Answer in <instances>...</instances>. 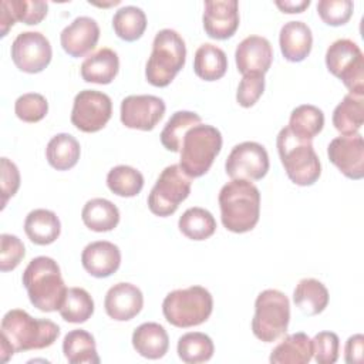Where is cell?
<instances>
[{
	"mask_svg": "<svg viewBox=\"0 0 364 364\" xmlns=\"http://www.w3.org/2000/svg\"><path fill=\"white\" fill-rule=\"evenodd\" d=\"M21 282L27 290L30 303L40 311L60 310L67 294L60 266L48 256H37L30 260L23 272Z\"/></svg>",
	"mask_w": 364,
	"mask_h": 364,
	"instance_id": "2",
	"label": "cell"
},
{
	"mask_svg": "<svg viewBox=\"0 0 364 364\" xmlns=\"http://www.w3.org/2000/svg\"><path fill=\"white\" fill-rule=\"evenodd\" d=\"M279 44L283 57L291 63L303 61L311 51L313 34L303 21H287L282 26Z\"/></svg>",
	"mask_w": 364,
	"mask_h": 364,
	"instance_id": "22",
	"label": "cell"
},
{
	"mask_svg": "<svg viewBox=\"0 0 364 364\" xmlns=\"http://www.w3.org/2000/svg\"><path fill=\"white\" fill-rule=\"evenodd\" d=\"M364 353V336L354 334L348 337L344 347V360L348 364H361Z\"/></svg>",
	"mask_w": 364,
	"mask_h": 364,
	"instance_id": "46",
	"label": "cell"
},
{
	"mask_svg": "<svg viewBox=\"0 0 364 364\" xmlns=\"http://www.w3.org/2000/svg\"><path fill=\"white\" fill-rule=\"evenodd\" d=\"M63 353L70 364H100L95 338L91 333L77 328L65 334Z\"/></svg>",
	"mask_w": 364,
	"mask_h": 364,
	"instance_id": "29",
	"label": "cell"
},
{
	"mask_svg": "<svg viewBox=\"0 0 364 364\" xmlns=\"http://www.w3.org/2000/svg\"><path fill=\"white\" fill-rule=\"evenodd\" d=\"M0 182H1V209L6 208L7 200L13 198L20 188V172L17 165L9 158L0 159Z\"/></svg>",
	"mask_w": 364,
	"mask_h": 364,
	"instance_id": "45",
	"label": "cell"
},
{
	"mask_svg": "<svg viewBox=\"0 0 364 364\" xmlns=\"http://www.w3.org/2000/svg\"><path fill=\"white\" fill-rule=\"evenodd\" d=\"M228 70V57L222 48L210 43L202 44L193 58L195 74L205 81L220 80Z\"/></svg>",
	"mask_w": 364,
	"mask_h": 364,
	"instance_id": "32",
	"label": "cell"
},
{
	"mask_svg": "<svg viewBox=\"0 0 364 364\" xmlns=\"http://www.w3.org/2000/svg\"><path fill=\"white\" fill-rule=\"evenodd\" d=\"M276 6L283 11V13H289V14H293V13H301L304 11L309 6H310V0H284V1H280L277 0L276 1Z\"/></svg>",
	"mask_w": 364,
	"mask_h": 364,
	"instance_id": "47",
	"label": "cell"
},
{
	"mask_svg": "<svg viewBox=\"0 0 364 364\" xmlns=\"http://www.w3.org/2000/svg\"><path fill=\"white\" fill-rule=\"evenodd\" d=\"M220 219L223 226L233 233L252 230L260 216V192L246 179H232L219 192Z\"/></svg>",
	"mask_w": 364,
	"mask_h": 364,
	"instance_id": "1",
	"label": "cell"
},
{
	"mask_svg": "<svg viewBox=\"0 0 364 364\" xmlns=\"http://www.w3.org/2000/svg\"><path fill=\"white\" fill-rule=\"evenodd\" d=\"M290 321V301L284 293L266 289L256 297L252 331L263 343H273L283 337Z\"/></svg>",
	"mask_w": 364,
	"mask_h": 364,
	"instance_id": "8",
	"label": "cell"
},
{
	"mask_svg": "<svg viewBox=\"0 0 364 364\" xmlns=\"http://www.w3.org/2000/svg\"><path fill=\"white\" fill-rule=\"evenodd\" d=\"M1 337L16 353L41 350L54 344L60 327L48 318H34L26 310L13 309L1 318Z\"/></svg>",
	"mask_w": 364,
	"mask_h": 364,
	"instance_id": "3",
	"label": "cell"
},
{
	"mask_svg": "<svg viewBox=\"0 0 364 364\" xmlns=\"http://www.w3.org/2000/svg\"><path fill=\"white\" fill-rule=\"evenodd\" d=\"M277 152L289 179L299 186H310L321 175V164L311 141L296 136L289 127L277 134Z\"/></svg>",
	"mask_w": 364,
	"mask_h": 364,
	"instance_id": "4",
	"label": "cell"
},
{
	"mask_svg": "<svg viewBox=\"0 0 364 364\" xmlns=\"http://www.w3.org/2000/svg\"><path fill=\"white\" fill-rule=\"evenodd\" d=\"M108 189L122 198L136 196L144 188L142 173L128 165L114 166L107 175Z\"/></svg>",
	"mask_w": 364,
	"mask_h": 364,
	"instance_id": "39",
	"label": "cell"
},
{
	"mask_svg": "<svg viewBox=\"0 0 364 364\" xmlns=\"http://www.w3.org/2000/svg\"><path fill=\"white\" fill-rule=\"evenodd\" d=\"M264 91L263 74H245L236 91V101L243 108L253 107Z\"/></svg>",
	"mask_w": 364,
	"mask_h": 364,
	"instance_id": "44",
	"label": "cell"
},
{
	"mask_svg": "<svg viewBox=\"0 0 364 364\" xmlns=\"http://www.w3.org/2000/svg\"><path fill=\"white\" fill-rule=\"evenodd\" d=\"M51 57V44L40 31H23L11 44V60L23 73H41L50 64Z\"/></svg>",
	"mask_w": 364,
	"mask_h": 364,
	"instance_id": "13",
	"label": "cell"
},
{
	"mask_svg": "<svg viewBox=\"0 0 364 364\" xmlns=\"http://www.w3.org/2000/svg\"><path fill=\"white\" fill-rule=\"evenodd\" d=\"M313 357L311 338L306 333L286 336L270 353L272 364H307Z\"/></svg>",
	"mask_w": 364,
	"mask_h": 364,
	"instance_id": "26",
	"label": "cell"
},
{
	"mask_svg": "<svg viewBox=\"0 0 364 364\" xmlns=\"http://www.w3.org/2000/svg\"><path fill=\"white\" fill-rule=\"evenodd\" d=\"M313 357L318 364H334L338 360L340 340L333 331H320L311 340Z\"/></svg>",
	"mask_w": 364,
	"mask_h": 364,
	"instance_id": "42",
	"label": "cell"
},
{
	"mask_svg": "<svg viewBox=\"0 0 364 364\" xmlns=\"http://www.w3.org/2000/svg\"><path fill=\"white\" fill-rule=\"evenodd\" d=\"M269 166L270 162L266 148L253 141L235 145L225 162L228 176L246 181H260L266 176Z\"/></svg>",
	"mask_w": 364,
	"mask_h": 364,
	"instance_id": "12",
	"label": "cell"
},
{
	"mask_svg": "<svg viewBox=\"0 0 364 364\" xmlns=\"http://www.w3.org/2000/svg\"><path fill=\"white\" fill-rule=\"evenodd\" d=\"M80 142L65 132L54 135L46 148V158L57 171H68L74 168L80 159Z\"/></svg>",
	"mask_w": 364,
	"mask_h": 364,
	"instance_id": "31",
	"label": "cell"
},
{
	"mask_svg": "<svg viewBox=\"0 0 364 364\" xmlns=\"http://www.w3.org/2000/svg\"><path fill=\"white\" fill-rule=\"evenodd\" d=\"M14 112L17 118L24 122H38L47 115L48 102L38 92H27L16 100Z\"/></svg>",
	"mask_w": 364,
	"mask_h": 364,
	"instance_id": "40",
	"label": "cell"
},
{
	"mask_svg": "<svg viewBox=\"0 0 364 364\" xmlns=\"http://www.w3.org/2000/svg\"><path fill=\"white\" fill-rule=\"evenodd\" d=\"M287 127L296 136L311 141L324 127V114L316 105H299L291 111Z\"/></svg>",
	"mask_w": 364,
	"mask_h": 364,
	"instance_id": "33",
	"label": "cell"
},
{
	"mask_svg": "<svg viewBox=\"0 0 364 364\" xmlns=\"http://www.w3.org/2000/svg\"><path fill=\"white\" fill-rule=\"evenodd\" d=\"M176 351L179 358L186 364L206 363L215 353L212 338L200 331L185 333L179 337Z\"/></svg>",
	"mask_w": 364,
	"mask_h": 364,
	"instance_id": "35",
	"label": "cell"
},
{
	"mask_svg": "<svg viewBox=\"0 0 364 364\" xmlns=\"http://www.w3.org/2000/svg\"><path fill=\"white\" fill-rule=\"evenodd\" d=\"M132 347L135 351L148 358H162L169 348V337L166 330L154 321L142 323L132 333Z\"/></svg>",
	"mask_w": 364,
	"mask_h": 364,
	"instance_id": "23",
	"label": "cell"
},
{
	"mask_svg": "<svg viewBox=\"0 0 364 364\" xmlns=\"http://www.w3.org/2000/svg\"><path fill=\"white\" fill-rule=\"evenodd\" d=\"M327 155L344 176L354 181L364 176V139L360 134L331 139L327 146Z\"/></svg>",
	"mask_w": 364,
	"mask_h": 364,
	"instance_id": "15",
	"label": "cell"
},
{
	"mask_svg": "<svg viewBox=\"0 0 364 364\" xmlns=\"http://www.w3.org/2000/svg\"><path fill=\"white\" fill-rule=\"evenodd\" d=\"M81 263L91 276L98 279L108 277L119 269L121 250L108 240H97L84 247Z\"/></svg>",
	"mask_w": 364,
	"mask_h": 364,
	"instance_id": "20",
	"label": "cell"
},
{
	"mask_svg": "<svg viewBox=\"0 0 364 364\" xmlns=\"http://www.w3.org/2000/svg\"><path fill=\"white\" fill-rule=\"evenodd\" d=\"M222 149V134L208 124H198L186 131L182 145L179 166L189 178L205 175Z\"/></svg>",
	"mask_w": 364,
	"mask_h": 364,
	"instance_id": "6",
	"label": "cell"
},
{
	"mask_svg": "<svg viewBox=\"0 0 364 364\" xmlns=\"http://www.w3.org/2000/svg\"><path fill=\"white\" fill-rule=\"evenodd\" d=\"M178 228L182 235L191 240H205L215 233L216 220L209 210L193 206L182 213L178 220Z\"/></svg>",
	"mask_w": 364,
	"mask_h": 364,
	"instance_id": "34",
	"label": "cell"
},
{
	"mask_svg": "<svg viewBox=\"0 0 364 364\" xmlns=\"http://www.w3.org/2000/svg\"><path fill=\"white\" fill-rule=\"evenodd\" d=\"M115 34L124 41H135L141 38L146 28V16L136 6H124L118 9L112 17Z\"/></svg>",
	"mask_w": 364,
	"mask_h": 364,
	"instance_id": "37",
	"label": "cell"
},
{
	"mask_svg": "<svg viewBox=\"0 0 364 364\" xmlns=\"http://www.w3.org/2000/svg\"><path fill=\"white\" fill-rule=\"evenodd\" d=\"M186 60V46L181 34L171 28H164L155 34L152 51L146 61L145 78L154 87H166L183 68Z\"/></svg>",
	"mask_w": 364,
	"mask_h": 364,
	"instance_id": "5",
	"label": "cell"
},
{
	"mask_svg": "<svg viewBox=\"0 0 364 364\" xmlns=\"http://www.w3.org/2000/svg\"><path fill=\"white\" fill-rule=\"evenodd\" d=\"M328 299L327 287L313 277L301 279L293 291L294 304L306 316H317L324 311L328 304Z\"/></svg>",
	"mask_w": 364,
	"mask_h": 364,
	"instance_id": "27",
	"label": "cell"
},
{
	"mask_svg": "<svg viewBox=\"0 0 364 364\" xmlns=\"http://www.w3.org/2000/svg\"><path fill=\"white\" fill-rule=\"evenodd\" d=\"M202 20L205 33L210 38L228 40L239 27V3L236 0H208Z\"/></svg>",
	"mask_w": 364,
	"mask_h": 364,
	"instance_id": "16",
	"label": "cell"
},
{
	"mask_svg": "<svg viewBox=\"0 0 364 364\" xmlns=\"http://www.w3.org/2000/svg\"><path fill=\"white\" fill-rule=\"evenodd\" d=\"M213 310V299L202 286H191L168 293L162 301L166 321L179 328H189L205 323Z\"/></svg>",
	"mask_w": 364,
	"mask_h": 364,
	"instance_id": "7",
	"label": "cell"
},
{
	"mask_svg": "<svg viewBox=\"0 0 364 364\" xmlns=\"http://www.w3.org/2000/svg\"><path fill=\"white\" fill-rule=\"evenodd\" d=\"M165 102L162 98L142 94L128 95L121 102V122L131 129L152 131L165 114Z\"/></svg>",
	"mask_w": 364,
	"mask_h": 364,
	"instance_id": "14",
	"label": "cell"
},
{
	"mask_svg": "<svg viewBox=\"0 0 364 364\" xmlns=\"http://www.w3.org/2000/svg\"><path fill=\"white\" fill-rule=\"evenodd\" d=\"M327 70L343 81L350 94L364 95V55L350 38H338L326 51Z\"/></svg>",
	"mask_w": 364,
	"mask_h": 364,
	"instance_id": "9",
	"label": "cell"
},
{
	"mask_svg": "<svg viewBox=\"0 0 364 364\" xmlns=\"http://www.w3.org/2000/svg\"><path fill=\"white\" fill-rule=\"evenodd\" d=\"M48 4L43 0H3L0 11V36L6 37L16 21L33 26L47 16Z\"/></svg>",
	"mask_w": 364,
	"mask_h": 364,
	"instance_id": "21",
	"label": "cell"
},
{
	"mask_svg": "<svg viewBox=\"0 0 364 364\" xmlns=\"http://www.w3.org/2000/svg\"><path fill=\"white\" fill-rule=\"evenodd\" d=\"M200 117L192 111H176L166 121L161 132V144L171 152H179L182 139L188 129L200 124Z\"/></svg>",
	"mask_w": 364,
	"mask_h": 364,
	"instance_id": "36",
	"label": "cell"
},
{
	"mask_svg": "<svg viewBox=\"0 0 364 364\" xmlns=\"http://www.w3.org/2000/svg\"><path fill=\"white\" fill-rule=\"evenodd\" d=\"M237 71L245 74H266L273 61L272 44L262 36L243 38L235 51Z\"/></svg>",
	"mask_w": 364,
	"mask_h": 364,
	"instance_id": "17",
	"label": "cell"
},
{
	"mask_svg": "<svg viewBox=\"0 0 364 364\" xmlns=\"http://www.w3.org/2000/svg\"><path fill=\"white\" fill-rule=\"evenodd\" d=\"M354 4L351 0H320L317 3V13L320 18L333 27L346 24L353 16Z\"/></svg>",
	"mask_w": 364,
	"mask_h": 364,
	"instance_id": "41",
	"label": "cell"
},
{
	"mask_svg": "<svg viewBox=\"0 0 364 364\" xmlns=\"http://www.w3.org/2000/svg\"><path fill=\"white\" fill-rule=\"evenodd\" d=\"M112 115L111 98L97 90L80 91L73 102L71 124L82 132L102 129Z\"/></svg>",
	"mask_w": 364,
	"mask_h": 364,
	"instance_id": "11",
	"label": "cell"
},
{
	"mask_svg": "<svg viewBox=\"0 0 364 364\" xmlns=\"http://www.w3.org/2000/svg\"><path fill=\"white\" fill-rule=\"evenodd\" d=\"M364 122V98L346 94L333 111V125L341 135L358 134Z\"/></svg>",
	"mask_w": 364,
	"mask_h": 364,
	"instance_id": "28",
	"label": "cell"
},
{
	"mask_svg": "<svg viewBox=\"0 0 364 364\" xmlns=\"http://www.w3.org/2000/svg\"><path fill=\"white\" fill-rule=\"evenodd\" d=\"M119 70L118 54L111 48H100L88 55L81 64V77L87 82L109 84L117 77Z\"/></svg>",
	"mask_w": 364,
	"mask_h": 364,
	"instance_id": "24",
	"label": "cell"
},
{
	"mask_svg": "<svg viewBox=\"0 0 364 364\" xmlns=\"http://www.w3.org/2000/svg\"><path fill=\"white\" fill-rule=\"evenodd\" d=\"M81 219L84 225L94 232H109L119 223V210L111 200L94 198L84 205Z\"/></svg>",
	"mask_w": 364,
	"mask_h": 364,
	"instance_id": "30",
	"label": "cell"
},
{
	"mask_svg": "<svg viewBox=\"0 0 364 364\" xmlns=\"http://www.w3.org/2000/svg\"><path fill=\"white\" fill-rule=\"evenodd\" d=\"M100 40L98 23L87 16H80L73 20L60 34L63 50L74 58L84 57L95 48Z\"/></svg>",
	"mask_w": 364,
	"mask_h": 364,
	"instance_id": "18",
	"label": "cell"
},
{
	"mask_svg": "<svg viewBox=\"0 0 364 364\" xmlns=\"http://www.w3.org/2000/svg\"><path fill=\"white\" fill-rule=\"evenodd\" d=\"M24 232L27 237L40 246L51 245L61 233V223L58 216L48 209H34L24 220Z\"/></svg>",
	"mask_w": 364,
	"mask_h": 364,
	"instance_id": "25",
	"label": "cell"
},
{
	"mask_svg": "<svg viewBox=\"0 0 364 364\" xmlns=\"http://www.w3.org/2000/svg\"><path fill=\"white\" fill-rule=\"evenodd\" d=\"M0 270H14L26 255L23 242L14 235L3 233L0 236Z\"/></svg>",
	"mask_w": 364,
	"mask_h": 364,
	"instance_id": "43",
	"label": "cell"
},
{
	"mask_svg": "<svg viewBox=\"0 0 364 364\" xmlns=\"http://www.w3.org/2000/svg\"><path fill=\"white\" fill-rule=\"evenodd\" d=\"M144 306V294L132 283L121 282L108 289L104 307L107 314L117 321H128L134 318Z\"/></svg>",
	"mask_w": 364,
	"mask_h": 364,
	"instance_id": "19",
	"label": "cell"
},
{
	"mask_svg": "<svg viewBox=\"0 0 364 364\" xmlns=\"http://www.w3.org/2000/svg\"><path fill=\"white\" fill-rule=\"evenodd\" d=\"M58 311L68 323H85L94 313V300L85 289L70 287Z\"/></svg>",
	"mask_w": 364,
	"mask_h": 364,
	"instance_id": "38",
	"label": "cell"
},
{
	"mask_svg": "<svg viewBox=\"0 0 364 364\" xmlns=\"http://www.w3.org/2000/svg\"><path fill=\"white\" fill-rule=\"evenodd\" d=\"M191 179L178 164L166 166L148 195L149 210L161 218L175 213L191 193Z\"/></svg>",
	"mask_w": 364,
	"mask_h": 364,
	"instance_id": "10",
	"label": "cell"
}]
</instances>
